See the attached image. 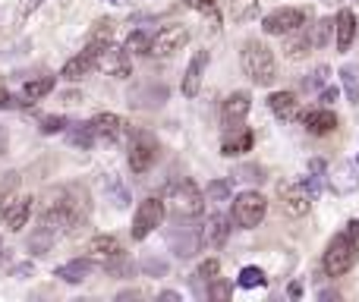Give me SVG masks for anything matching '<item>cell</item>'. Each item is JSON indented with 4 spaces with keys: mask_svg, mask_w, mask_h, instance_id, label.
<instances>
[{
    "mask_svg": "<svg viewBox=\"0 0 359 302\" xmlns=\"http://www.w3.org/2000/svg\"><path fill=\"white\" fill-rule=\"evenodd\" d=\"M356 259H359V221H350L325 249V274L328 277H344L347 271H353Z\"/></svg>",
    "mask_w": 359,
    "mask_h": 302,
    "instance_id": "obj_1",
    "label": "cell"
},
{
    "mask_svg": "<svg viewBox=\"0 0 359 302\" xmlns=\"http://www.w3.org/2000/svg\"><path fill=\"white\" fill-rule=\"evenodd\" d=\"M243 73L255 82V85H271L278 79V60H274L271 48L265 41H246L243 44Z\"/></svg>",
    "mask_w": 359,
    "mask_h": 302,
    "instance_id": "obj_2",
    "label": "cell"
},
{
    "mask_svg": "<svg viewBox=\"0 0 359 302\" xmlns=\"http://www.w3.org/2000/svg\"><path fill=\"white\" fill-rule=\"evenodd\" d=\"M164 202L170 205L177 217H198L205 211V192L198 189L192 179H174V183L164 189Z\"/></svg>",
    "mask_w": 359,
    "mask_h": 302,
    "instance_id": "obj_3",
    "label": "cell"
},
{
    "mask_svg": "<svg viewBox=\"0 0 359 302\" xmlns=\"http://www.w3.org/2000/svg\"><path fill=\"white\" fill-rule=\"evenodd\" d=\"M265 211H268V202L265 195L259 192H240L233 198V224L243 230H252L265 221Z\"/></svg>",
    "mask_w": 359,
    "mask_h": 302,
    "instance_id": "obj_4",
    "label": "cell"
},
{
    "mask_svg": "<svg viewBox=\"0 0 359 302\" xmlns=\"http://www.w3.org/2000/svg\"><path fill=\"white\" fill-rule=\"evenodd\" d=\"M164 221V202H158V198H145V202H139L136 214H133V240H145V236L151 233V230H158V224Z\"/></svg>",
    "mask_w": 359,
    "mask_h": 302,
    "instance_id": "obj_5",
    "label": "cell"
},
{
    "mask_svg": "<svg viewBox=\"0 0 359 302\" xmlns=\"http://www.w3.org/2000/svg\"><path fill=\"white\" fill-rule=\"evenodd\" d=\"M189 41V32L183 25H164L158 29V35H151V57H174L177 50H183V44Z\"/></svg>",
    "mask_w": 359,
    "mask_h": 302,
    "instance_id": "obj_6",
    "label": "cell"
},
{
    "mask_svg": "<svg viewBox=\"0 0 359 302\" xmlns=\"http://www.w3.org/2000/svg\"><path fill=\"white\" fill-rule=\"evenodd\" d=\"M299 25H306V13L297 10V6H280V10L268 13L262 29H265L268 35H290V32H297Z\"/></svg>",
    "mask_w": 359,
    "mask_h": 302,
    "instance_id": "obj_7",
    "label": "cell"
},
{
    "mask_svg": "<svg viewBox=\"0 0 359 302\" xmlns=\"http://www.w3.org/2000/svg\"><path fill=\"white\" fill-rule=\"evenodd\" d=\"M278 195H280V208H284L290 217H303L306 211H309V205H312L309 189H306L303 183H293V179L278 186Z\"/></svg>",
    "mask_w": 359,
    "mask_h": 302,
    "instance_id": "obj_8",
    "label": "cell"
},
{
    "mask_svg": "<svg viewBox=\"0 0 359 302\" xmlns=\"http://www.w3.org/2000/svg\"><path fill=\"white\" fill-rule=\"evenodd\" d=\"M32 217V198H10L0 195V221L6 224V230L19 233Z\"/></svg>",
    "mask_w": 359,
    "mask_h": 302,
    "instance_id": "obj_9",
    "label": "cell"
},
{
    "mask_svg": "<svg viewBox=\"0 0 359 302\" xmlns=\"http://www.w3.org/2000/svg\"><path fill=\"white\" fill-rule=\"evenodd\" d=\"M158 158V142L149 136V132H139L130 142V167L133 173H145Z\"/></svg>",
    "mask_w": 359,
    "mask_h": 302,
    "instance_id": "obj_10",
    "label": "cell"
},
{
    "mask_svg": "<svg viewBox=\"0 0 359 302\" xmlns=\"http://www.w3.org/2000/svg\"><path fill=\"white\" fill-rule=\"evenodd\" d=\"M86 255L92 261H101L104 268H111L123 259V246H120L117 236H95V240H88Z\"/></svg>",
    "mask_w": 359,
    "mask_h": 302,
    "instance_id": "obj_11",
    "label": "cell"
},
{
    "mask_svg": "<svg viewBox=\"0 0 359 302\" xmlns=\"http://www.w3.org/2000/svg\"><path fill=\"white\" fill-rule=\"evenodd\" d=\"M168 246L180 259H192L198 252V246H202V233L196 227H174L168 233Z\"/></svg>",
    "mask_w": 359,
    "mask_h": 302,
    "instance_id": "obj_12",
    "label": "cell"
},
{
    "mask_svg": "<svg viewBox=\"0 0 359 302\" xmlns=\"http://www.w3.org/2000/svg\"><path fill=\"white\" fill-rule=\"evenodd\" d=\"M98 48H101V44L92 41L86 50H82V54H76L73 60L63 67V73H60L63 79H67V82H79L82 76H88L92 69H98Z\"/></svg>",
    "mask_w": 359,
    "mask_h": 302,
    "instance_id": "obj_13",
    "label": "cell"
},
{
    "mask_svg": "<svg viewBox=\"0 0 359 302\" xmlns=\"http://www.w3.org/2000/svg\"><path fill=\"white\" fill-rule=\"evenodd\" d=\"M98 69H104L107 76H130V54L126 50H117L111 41H104L98 48Z\"/></svg>",
    "mask_w": 359,
    "mask_h": 302,
    "instance_id": "obj_14",
    "label": "cell"
},
{
    "mask_svg": "<svg viewBox=\"0 0 359 302\" xmlns=\"http://www.w3.org/2000/svg\"><path fill=\"white\" fill-rule=\"evenodd\" d=\"M249 107H252V98H249V92H233L227 101H224L221 107V120L227 130H240L243 120H246Z\"/></svg>",
    "mask_w": 359,
    "mask_h": 302,
    "instance_id": "obj_15",
    "label": "cell"
},
{
    "mask_svg": "<svg viewBox=\"0 0 359 302\" xmlns=\"http://www.w3.org/2000/svg\"><path fill=\"white\" fill-rule=\"evenodd\" d=\"M92 130H95V136L107 139V142H123V139L130 136L126 120H120L117 114H98V117L92 120Z\"/></svg>",
    "mask_w": 359,
    "mask_h": 302,
    "instance_id": "obj_16",
    "label": "cell"
},
{
    "mask_svg": "<svg viewBox=\"0 0 359 302\" xmlns=\"http://www.w3.org/2000/svg\"><path fill=\"white\" fill-rule=\"evenodd\" d=\"M205 67H208V50H196V57L189 60L186 67V76H183V95L186 98H196L198 88H202V79H205Z\"/></svg>",
    "mask_w": 359,
    "mask_h": 302,
    "instance_id": "obj_17",
    "label": "cell"
},
{
    "mask_svg": "<svg viewBox=\"0 0 359 302\" xmlns=\"http://www.w3.org/2000/svg\"><path fill=\"white\" fill-rule=\"evenodd\" d=\"M230 236V221L224 214H211L208 224L202 227V242L205 246H224Z\"/></svg>",
    "mask_w": 359,
    "mask_h": 302,
    "instance_id": "obj_18",
    "label": "cell"
},
{
    "mask_svg": "<svg viewBox=\"0 0 359 302\" xmlns=\"http://www.w3.org/2000/svg\"><path fill=\"white\" fill-rule=\"evenodd\" d=\"M98 186H101V192L107 195V202H114L117 208H126V205H130V192H126V186L120 183L117 173H101Z\"/></svg>",
    "mask_w": 359,
    "mask_h": 302,
    "instance_id": "obj_19",
    "label": "cell"
},
{
    "mask_svg": "<svg viewBox=\"0 0 359 302\" xmlns=\"http://www.w3.org/2000/svg\"><path fill=\"white\" fill-rule=\"evenodd\" d=\"M303 123H306V130H309L312 136H328V132L337 130V114H331V111H309Z\"/></svg>",
    "mask_w": 359,
    "mask_h": 302,
    "instance_id": "obj_20",
    "label": "cell"
},
{
    "mask_svg": "<svg viewBox=\"0 0 359 302\" xmlns=\"http://www.w3.org/2000/svg\"><path fill=\"white\" fill-rule=\"evenodd\" d=\"M57 277L67 280V284H82V280L92 277V259H73L67 265L57 268Z\"/></svg>",
    "mask_w": 359,
    "mask_h": 302,
    "instance_id": "obj_21",
    "label": "cell"
},
{
    "mask_svg": "<svg viewBox=\"0 0 359 302\" xmlns=\"http://www.w3.org/2000/svg\"><path fill=\"white\" fill-rule=\"evenodd\" d=\"M334 29H337V50H350V44H353V38H356V16H353V10H341V13H337Z\"/></svg>",
    "mask_w": 359,
    "mask_h": 302,
    "instance_id": "obj_22",
    "label": "cell"
},
{
    "mask_svg": "<svg viewBox=\"0 0 359 302\" xmlns=\"http://www.w3.org/2000/svg\"><path fill=\"white\" fill-rule=\"evenodd\" d=\"M356 186H359V177H356L353 164H341L334 173H331V189H334L337 195H350Z\"/></svg>",
    "mask_w": 359,
    "mask_h": 302,
    "instance_id": "obj_23",
    "label": "cell"
},
{
    "mask_svg": "<svg viewBox=\"0 0 359 302\" xmlns=\"http://www.w3.org/2000/svg\"><path fill=\"white\" fill-rule=\"evenodd\" d=\"M268 107H271V114L278 120H297V98H293V92H274L268 98Z\"/></svg>",
    "mask_w": 359,
    "mask_h": 302,
    "instance_id": "obj_24",
    "label": "cell"
},
{
    "mask_svg": "<svg viewBox=\"0 0 359 302\" xmlns=\"http://www.w3.org/2000/svg\"><path fill=\"white\" fill-rule=\"evenodd\" d=\"M54 85H57V82L50 79V76H41V79L25 82V88H22V101H25V104H35V101H41L44 95L54 92Z\"/></svg>",
    "mask_w": 359,
    "mask_h": 302,
    "instance_id": "obj_25",
    "label": "cell"
},
{
    "mask_svg": "<svg viewBox=\"0 0 359 302\" xmlns=\"http://www.w3.org/2000/svg\"><path fill=\"white\" fill-rule=\"evenodd\" d=\"M227 13L233 16V22H249L259 13V0H224Z\"/></svg>",
    "mask_w": 359,
    "mask_h": 302,
    "instance_id": "obj_26",
    "label": "cell"
},
{
    "mask_svg": "<svg viewBox=\"0 0 359 302\" xmlns=\"http://www.w3.org/2000/svg\"><path fill=\"white\" fill-rule=\"evenodd\" d=\"M297 32H299V35H293L290 41L284 44V50H287V57H290V60H303V57H306V50L312 48V35H309V32H306L303 25H299Z\"/></svg>",
    "mask_w": 359,
    "mask_h": 302,
    "instance_id": "obj_27",
    "label": "cell"
},
{
    "mask_svg": "<svg viewBox=\"0 0 359 302\" xmlns=\"http://www.w3.org/2000/svg\"><path fill=\"white\" fill-rule=\"evenodd\" d=\"M252 142H255V136L249 130H243L240 126V136H233V139H227V142L221 145V154H227V158H233V154H243V151H249L252 149Z\"/></svg>",
    "mask_w": 359,
    "mask_h": 302,
    "instance_id": "obj_28",
    "label": "cell"
},
{
    "mask_svg": "<svg viewBox=\"0 0 359 302\" xmlns=\"http://www.w3.org/2000/svg\"><path fill=\"white\" fill-rule=\"evenodd\" d=\"M322 179H325V160H309V177H306V189H309V195L316 198L318 195V189H322Z\"/></svg>",
    "mask_w": 359,
    "mask_h": 302,
    "instance_id": "obj_29",
    "label": "cell"
},
{
    "mask_svg": "<svg viewBox=\"0 0 359 302\" xmlns=\"http://www.w3.org/2000/svg\"><path fill=\"white\" fill-rule=\"evenodd\" d=\"M69 142L79 145V149H92V142H95V130H92V123H79V126H73V130H69Z\"/></svg>",
    "mask_w": 359,
    "mask_h": 302,
    "instance_id": "obj_30",
    "label": "cell"
},
{
    "mask_svg": "<svg viewBox=\"0 0 359 302\" xmlns=\"http://www.w3.org/2000/svg\"><path fill=\"white\" fill-rule=\"evenodd\" d=\"M268 277L265 271H259V268H243L240 271V287L243 290H255V287H265Z\"/></svg>",
    "mask_w": 359,
    "mask_h": 302,
    "instance_id": "obj_31",
    "label": "cell"
},
{
    "mask_svg": "<svg viewBox=\"0 0 359 302\" xmlns=\"http://www.w3.org/2000/svg\"><path fill=\"white\" fill-rule=\"evenodd\" d=\"M341 79H344V88H347V101H350V104H359V79H356V69H353V67H344V69H341Z\"/></svg>",
    "mask_w": 359,
    "mask_h": 302,
    "instance_id": "obj_32",
    "label": "cell"
},
{
    "mask_svg": "<svg viewBox=\"0 0 359 302\" xmlns=\"http://www.w3.org/2000/svg\"><path fill=\"white\" fill-rule=\"evenodd\" d=\"M186 6H192V10H198L205 19H211V25H221V16H217V4L215 0H186Z\"/></svg>",
    "mask_w": 359,
    "mask_h": 302,
    "instance_id": "obj_33",
    "label": "cell"
},
{
    "mask_svg": "<svg viewBox=\"0 0 359 302\" xmlns=\"http://www.w3.org/2000/svg\"><path fill=\"white\" fill-rule=\"evenodd\" d=\"M151 48V35H145V32H133L130 41H126V54H149Z\"/></svg>",
    "mask_w": 359,
    "mask_h": 302,
    "instance_id": "obj_34",
    "label": "cell"
},
{
    "mask_svg": "<svg viewBox=\"0 0 359 302\" xmlns=\"http://www.w3.org/2000/svg\"><path fill=\"white\" fill-rule=\"evenodd\" d=\"M331 32H334V19H322V22L316 25V35H312V44H316V48H325V44L331 41Z\"/></svg>",
    "mask_w": 359,
    "mask_h": 302,
    "instance_id": "obj_35",
    "label": "cell"
},
{
    "mask_svg": "<svg viewBox=\"0 0 359 302\" xmlns=\"http://www.w3.org/2000/svg\"><path fill=\"white\" fill-rule=\"evenodd\" d=\"M325 82H328V67H316L312 69V76H306L303 79V88L306 92H316V88H322Z\"/></svg>",
    "mask_w": 359,
    "mask_h": 302,
    "instance_id": "obj_36",
    "label": "cell"
},
{
    "mask_svg": "<svg viewBox=\"0 0 359 302\" xmlns=\"http://www.w3.org/2000/svg\"><path fill=\"white\" fill-rule=\"evenodd\" d=\"M208 198H211V202H227V198H230V186L224 183V179L208 183Z\"/></svg>",
    "mask_w": 359,
    "mask_h": 302,
    "instance_id": "obj_37",
    "label": "cell"
},
{
    "mask_svg": "<svg viewBox=\"0 0 359 302\" xmlns=\"http://www.w3.org/2000/svg\"><path fill=\"white\" fill-rule=\"evenodd\" d=\"M233 177L246 179V183H262V179H265V170H262V167H236Z\"/></svg>",
    "mask_w": 359,
    "mask_h": 302,
    "instance_id": "obj_38",
    "label": "cell"
},
{
    "mask_svg": "<svg viewBox=\"0 0 359 302\" xmlns=\"http://www.w3.org/2000/svg\"><path fill=\"white\" fill-rule=\"evenodd\" d=\"M208 299H217V302H224V299H230V284H224V280H208Z\"/></svg>",
    "mask_w": 359,
    "mask_h": 302,
    "instance_id": "obj_39",
    "label": "cell"
},
{
    "mask_svg": "<svg viewBox=\"0 0 359 302\" xmlns=\"http://www.w3.org/2000/svg\"><path fill=\"white\" fill-rule=\"evenodd\" d=\"M63 130H67V117H44L41 120V132H48V136L63 132Z\"/></svg>",
    "mask_w": 359,
    "mask_h": 302,
    "instance_id": "obj_40",
    "label": "cell"
},
{
    "mask_svg": "<svg viewBox=\"0 0 359 302\" xmlns=\"http://www.w3.org/2000/svg\"><path fill=\"white\" fill-rule=\"evenodd\" d=\"M217 271H221L217 259H208V261H202V265H198V277H202V280H215Z\"/></svg>",
    "mask_w": 359,
    "mask_h": 302,
    "instance_id": "obj_41",
    "label": "cell"
},
{
    "mask_svg": "<svg viewBox=\"0 0 359 302\" xmlns=\"http://www.w3.org/2000/svg\"><path fill=\"white\" fill-rule=\"evenodd\" d=\"M142 271H145V274H168V261H161V259H145V261H142Z\"/></svg>",
    "mask_w": 359,
    "mask_h": 302,
    "instance_id": "obj_42",
    "label": "cell"
},
{
    "mask_svg": "<svg viewBox=\"0 0 359 302\" xmlns=\"http://www.w3.org/2000/svg\"><path fill=\"white\" fill-rule=\"evenodd\" d=\"M111 22H98V29H95L92 32V41L95 44H104V41H111Z\"/></svg>",
    "mask_w": 359,
    "mask_h": 302,
    "instance_id": "obj_43",
    "label": "cell"
},
{
    "mask_svg": "<svg viewBox=\"0 0 359 302\" xmlns=\"http://www.w3.org/2000/svg\"><path fill=\"white\" fill-rule=\"evenodd\" d=\"M29 274H35V265H19V268H13V277H29Z\"/></svg>",
    "mask_w": 359,
    "mask_h": 302,
    "instance_id": "obj_44",
    "label": "cell"
},
{
    "mask_svg": "<svg viewBox=\"0 0 359 302\" xmlns=\"http://www.w3.org/2000/svg\"><path fill=\"white\" fill-rule=\"evenodd\" d=\"M38 4H41V0H25V4H22V10H19V19H25V16H29V13L35 10Z\"/></svg>",
    "mask_w": 359,
    "mask_h": 302,
    "instance_id": "obj_45",
    "label": "cell"
},
{
    "mask_svg": "<svg viewBox=\"0 0 359 302\" xmlns=\"http://www.w3.org/2000/svg\"><path fill=\"white\" fill-rule=\"evenodd\" d=\"M13 104V98H10V92H6L4 85H0V107H10Z\"/></svg>",
    "mask_w": 359,
    "mask_h": 302,
    "instance_id": "obj_46",
    "label": "cell"
},
{
    "mask_svg": "<svg viewBox=\"0 0 359 302\" xmlns=\"http://www.w3.org/2000/svg\"><path fill=\"white\" fill-rule=\"evenodd\" d=\"M337 98V88H325L322 92V101H334Z\"/></svg>",
    "mask_w": 359,
    "mask_h": 302,
    "instance_id": "obj_47",
    "label": "cell"
},
{
    "mask_svg": "<svg viewBox=\"0 0 359 302\" xmlns=\"http://www.w3.org/2000/svg\"><path fill=\"white\" fill-rule=\"evenodd\" d=\"M161 299H168V302H177V299H180V293H174V290H164V293H161Z\"/></svg>",
    "mask_w": 359,
    "mask_h": 302,
    "instance_id": "obj_48",
    "label": "cell"
},
{
    "mask_svg": "<svg viewBox=\"0 0 359 302\" xmlns=\"http://www.w3.org/2000/svg\"><path fill=\"white\" fill-rule=\"evenodd\" d=\"M6 151V132H4V126H0V154Z\"/></svg>",
    "mask_w": 359,
    "mask_h": 302,
    "instance_id": "obj_49",
    "label": "cell"
},
{
    "mask_svg": "<svg viewBox=\"0 0 359 302\" xmlns=\"http://www.w3.org/2000/svg\"><path fill=\"white\" fill-rule=\"evenodd\" d=\"M4 259H6V249H4V240H0V265H4Z\"/></svg>",
    "mask_w": 359,
    "mask_h": 302,
    "instance_id": "obj_50",
    "label": "cell"
},
{
    "mask_svg": "<svg viewBox=\"0 0 359 302\" xmlns=\"http://www.w3.org/2000/svg\"><path fill=\"white\" fill-rule=\"evenodd\" d=\"M328 4H337V0H328Z\"/></svg>",
    "mask_w": 359,
    "mask_h": 302,
    "instance_id": "obj_51",
    "label": "cell"
}]
</instances>
